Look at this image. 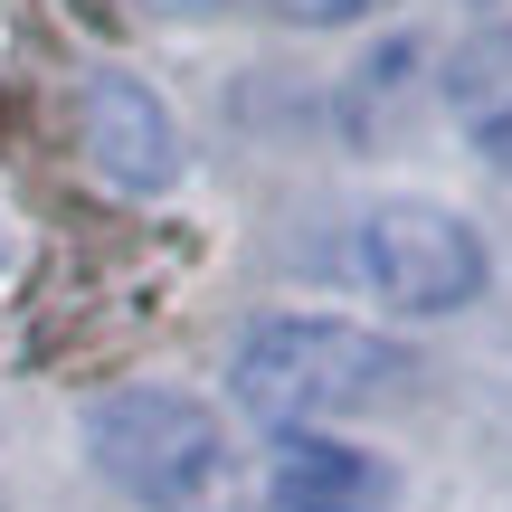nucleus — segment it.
I'll return each mask as SVG.
<instances>
[{"instance_id":"nucleus-1","label":"nucleus","mask_w":512,"mask_h":512,"mask_svg":"<svg viewBox=\"0 0 512 512\" xmlns=\"http://www.w3.org/2000/svg\"><path fill=\"white\" fill-rule=\"evenodd\" d=\"M228 389L256 427L275 437H313L323 418L342 408H380L389 389H408V351L389 332H361V323H323V313H275L238 342L228 361Z\"/></svg>"},{"instance_id":"nucleus-2","label":"nucleus","mask_w":512,"mask_h":512,"mask_svg":"<svg viewBox=\"0 0 512 512\" xmlns=\"http://www.w3.org/2000/svg\"><path fill=\"white\" fill-rule=\"evenodd\" d=\"M86 446L105 484H124L143 512H209L228 484V427L181 389H114L95 399Z\"/></svg>"},{"instance_id":"nucleus-3","label":"nucleus","mask_w":512,"mask_h":512,"mask_svg":"<svg viewBox=\"0 0 512 512\" xmlns=\"http://www.w3.org/2000/svg\"><path fill=\"white\" fill-rule=\"evenodd\" d=\"M351 275H361V294L389 304V313H465L494 285L484 238L446 200H370L361 219H351Z\"/></svg>"},{"instance_id":"nucleus-4","label":"nucleus","mask_w":512,"mask_h":512,"mask_svg":"<svg viewBox=\"0 0 512 512\" xmlns=\"http://www.w3.org/2000/svg\"><path fill=\"white\" fill-rule=\"evenodd\" d=\"M76 143H86V162L105 171L114 190H171V171H181V133H171L162 95H152L143 76H124V67L86 76V95H76Z\"/></svg>"},{"instance_id":"nucleus-5","label":"nucleus","mask_w":512,"mask_h":512,"mask_svg":"<svg viewBox=\"0 0 512 512\" xmlns=\"http://www.w3.org/2000/svg\"><path fill=\"white\" fill-rule=\"evenodd\" d=\"M266 494L275 512H389V465L342 437H275Z\"/></svg>"},{"instance_id":"nucleus-6","label":"nucleus","mask_w":512,"mask_h":512,"mask_svg":"<svg viewBox=\"0 0 512 512\" xmlns=\"http://www.w3.org/2000/svg\"><path fill=\"white\" fill-rule=\"evenodd\" d=\"M446 114H456V133L484 152L494 171H512V19H494V29L456 38V57H446L437 76Z\"/></svg>"},{"instance_id":"nucleus-7","label":"nucleus","mask_w":512,"mask_h":512,"mask_svg":"<svg viewBox=\"0 0 512 512\" xmlns=\"http://www.w3.org/2000/svg\"><path fill=\"white\" fill-rule=\"evenodd\" d=\"M380 0H275V19H294V29H342V19H370Z\"/></svg>"},{"instance_id":"nucleus-8","label":"nucleus","mask_w":512,"mask_h":512,"mask_svg":"<svg viewBox=\"0 0 512 512\" xmlns=\"http://www.w3.org/2000/svg\"><path fill=\"white\" fill-rule=\"evenodd\" d=\"M190 10H219V0H190Z\"/></svg>"},{"instance_id":"nucleus-9","label":"nucleus","mask_w":512,"mask_h":512,"mask_svg":"<svg viewBox=\"0 0 512 512\" xmlns=\"http://www.w3.org/2000/svg\"><path fill=\"white\" fill-rule=\"evenodd\" d=\"M0 256H10V228H0Z\"/></svg>"}]
</instances>
